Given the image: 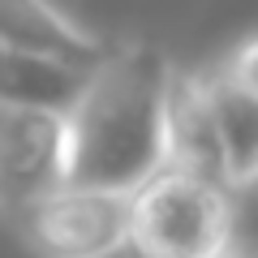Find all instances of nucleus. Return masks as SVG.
<instances>
[{"label":"nucleus","mask_w":258,"mask_h":258,"mask_svg":"<svg viewBox=\"0 0 258 258\" xmlns=\"http://www.w3.org/2000/svg\"><path fill=\"white\" fill-rule=\"evenodd\" d=\"M237 232L232 189L164 164L129 189L125 249L138 258H207Z\"/></svg>","instance_id":"obj_2"},{"label":"nucleus","mask_w":258,"mask_h":258,"mask_svg":"<svg viewBox=\"0 0 258 258\" xmlns=\"http://www.w3.org/2000/svg\"><path fill=\"white\" fill-rule=\"evenodd\" d=\"M172 64L147 43L108 47L86 69L82 91L64 108L60 185L129 194L164 168V108Z\"/></svg>","instance_id":"obj_1"},{"label":"nucleus","mask_w":258,"mask_h":258,"mask_svg":"<svg viewBox=\"0 0 258 258\" xmlns=\"http://www.w3.org/2000/svg\"><path fill=\"white\" fill-rule=\"evenodd\" d=\"M164 164L185 168V172L211 176L224 185V164H220V142H215L211 116H207L198 74H176L168 82V108H164Z\"/></svg>","instance_id":"obj_7"},{"label":"nucleus","mask_w":258,"mask_h":258,"mask_svg":"<svg viewBox=\"0 0 258 258\" xmlns=\"http://www.w3.org/2000/svg\"><path fill=\"white\" fill-rule=\"evenodd\" d=\"M129 194L56 185L13 220L39 258H116L125 249Z\"/></svg>","instance_id":"obj_3"},{"label":"nucleus","mask_w":258,"mask_h":258,"mask_svg":"<svg viewBox=\"0 0 258 258\" xmlns=\"http://www.w3.org/2000/svg\"><path fill=\"white\" fill-rule=\"evenodd\" d=\"M0 47L47 56L74 69H91L108 52V43L69 18L56 0H0Z\"/></svg>","instance_id":"obj_6"},{"label":"nucleus","mask_w":258,"mask_h":258,"mask_svg":"<svg viewBox=\"0 0 258 258\" xmlns=\"http://www.w3.org/2000/svg\"><path fill=\"white\" fill-rule=\"evenodd\" d=\"M64 176V112L0 103V211L18 215Z\"/></svg>","instance_id":"obj_5"},{"label":"nucleus","mask_w":258,"mask_h":258,"mask_svg":"<svg viewBox=\"0 0 258 258\" xmlns=\"http://www.w3.org/2000/svg\"><path fill=\"white\" fill-rule=\"evenodd\" d=\"M198 91L220 142L224 185L245 194L258 172V39L245 35L232 56L203 69Z\"/></svg>","instance_id":"obj_4"},{"label":"nucleus","mask_w":258,"mask_h":258,"mask_svg":"<svg viewBox=\"0 0 258 258\" xmlns=\"http://www.w3.org/2000/svg\"><path fill=\"white\" fill-rule=\"evenodd\" d=\"M82 82H86V69L47 60V56L0 47V103L64 112L74 103V95L82 91Z\"/></svg>","instance_id":"obj_8"},{"label":"nucleus","mask_w":258,"mask_h":258,"mask_svg":"<svg viewBox=\"0 0 258 258\" xmlns=\"http://www.w3.org/2000/svg\"><path fill=\"white\" fill-rule=\"evenodd\" d=\"M207 258H249V245H245V241L237 237V232H232V237L224 241L220 249H211V254H207Z\"/></svg>","instance_id":"obj_9"}]
</instances>
